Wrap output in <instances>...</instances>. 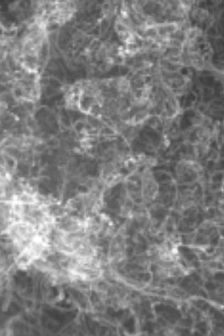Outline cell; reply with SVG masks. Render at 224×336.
<instances>
[{
	"label": "cell",
	"mask_w": 224,
	"mask_h": 336,
	"mask_svg": "<svg viewBox=\"0 0 224 336\" xmlns=\"http://www.w3.org/2000/svg\"><path fill=\"white\" fill-rule=\"evenodd\" d=\"M5 233L11 240L18 252L21 251L31 240L40 233L33 223L24 220L14 221L5 229Z\"/></svg>",
	"instance_id": "cell-2"
},
{
	"label": "cell",
	"mask_w": 224,
	"mask_h": 336,
	"mask_svg": "<svg viewBox=\"0 0 224 336\" xmlns=\"http://www.w3.org/2000/svg\"><path fill=\"white\" fill-rule=\"evenodd\" d=\"M125 241L124 237L117 235L112 240L110 246V258L113 262H120L125 256Z\"/></svg>",
	"instance_id": "cell-4"
},
{
	"label": "cell",
	"mask_w": 224,
	"mask_h": 336,
	"mask_svg": "<svg viewBox=\"0 0 224 336\" xmlns=\"http://www.w3.org/2000/svg\"><path fill=\"white\" fill-rule=\"evenodd\" d=\"M71 282H94L103 275L102 262L98 255L84 257H68L63 264Z\"/></svg>",
	"instance_id": "cell-1"
},
{
	"label": "cell",
	"mask_w": 224,
	"mask_h": 336,
	"mask_svg": "<svg viewBox=\"0 0 224 336\" xmlns=\"http://www.w3.org/2000/svg\"><path fill=\"white\" fill-rule=\"evenodd\" d=\"M223 190H224V186H223Z\"/></svg>",
	"instance_id": "cell-6"
},
{
	"label": "cell",
	"mask_w": 224,
	"mask_h": 336,
	"mask_svg": "<svg viewBox=\"0 0 224 336\" xmlns=\"http://www.w3.org/2000/svg\"><path fill=\"white\" fill-rule=\"evenodd\" d=\"M115 30L117 32L118 34L120 33H124V32H127V31H130L123 23L120 22V20H118L115 23Z\"/></svg>",
	"instance_id": "cell-5"
},
{
	"label": "cell",
	"mask_w": 224,
	"mask_h": 336,
	"mask_svg": "<svg viewBox=\"0 0 224 336\" xmlns=\"http://www.w3.org/2000/svg\"><path fill=\"white\" fill-rule=\"evenodd\" d=\"M159 185L157 180L148 169L142 172L140 181V193L144 203H149L156 199L159 194Z\"/></svg>",
	"instance_id": "cell-3"
}]
</instances>
